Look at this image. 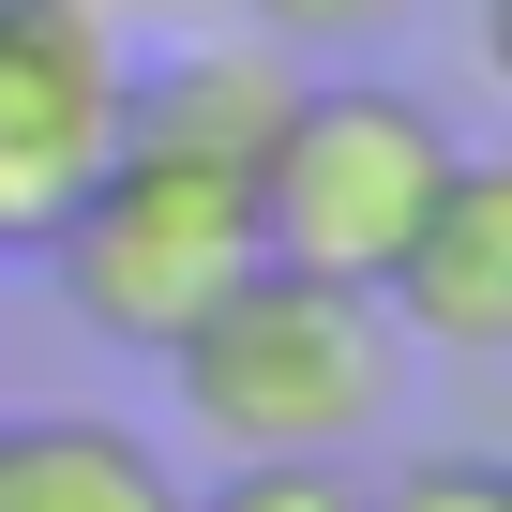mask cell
<instances>
[{
	"label": "cell",
	"mask_w": 512,
	"mask_h": 512,
	"mask_svg": "<svg viewBox=\"0 0 512 512\" xmlns=\"http://www.w3.org/2000/svg\"><path fill=\"white\" fill-rule=\"evenodd\" d=\"M166 392H181V422L211 452H362L407 407V347H392L377 287L256 256V272L166 347Z\"/></svg>",
	"instance_id": "1"
},
{
	"label": "cell",
	"mask_w": 512,
	"mask_h": 512,
	"mask_svg": "<svg viewBox=\"0 0 512 512\" xmlns=\"http://www.w3.org/2000/svg\"><path fill=\"white\" fill-rule=\"evenodd\" d=\"M452 166H467V136L422 91H392V76H302L287 136L256 151V256L332 272V287H377Z\"/></svg>",
	"instance_id": "2"
},
{
	"label": "cell",
	"mask_w": 512,
	"mask_h": 512,
	"mask_svg": "<svg viewBox=\"0 0 512 512\" xmlns=\"http://www.w3.org/2000/svg\"><path fill=\"white\" fill-rule=\"evenodd\" d=\"M46 272H61L76 332L166 362V347L256 272V181H226V166H166V151H106V181L46 226Z\"/></svg>",
	"instance_id": "3"
},
{
	"label": "cell",
	"mask_w": 512,
	"mask_h": 512,
	"mask_svg": "<svg viewBox=\"0 0 512 512\" xmlns=\"http://www.w3.org/2000/svg\"><path fill=\"white\" fill-rule=\"evenodd\" d=\"M121 16L106 0H0V256H46V226L121 151Z\"/></svg>",
	"instance_id": "4"
},
{
	"label": "cell",
	"mask_w": 512,
	"mask_h": 512,
	"mask_svg": "<svg viewBox=\"0 0 512 512\" xmlns=\"http://www.w3.org/2000/svg\"><path fill=\"white\" fill-rule=\"evenodd\" d=\"M287 106H302V46H272V31H196L151 76H121V151L256 181V151L287 136Z\"/></svg>",
	"instance_id": "5"
},
{
	"label": "cell",
	"mask_w": 512,
	"mask_h": 512,
	"mask_svg": "<svg viewBox=\"0 0 512 512\" xmlns=\"http://www.w3.org/2000/svg\"><path fill=\"white\" fill-rule=\"evenodd\" d=\"M377 302H392V332H422L452 362H497L512 347V166L467 151L437 181V211L407 226V256L377 272Z\"/></svg>",
	"instance_id": "6"
},
{
	"label": "cell",
	"mask_w": 512,
	"mask_h": 512,
	"mask_svg": "<svg viewBox=\"0 0 512 512\" xmlns=\"http://www.w3.org/2000/svg\"><path fill=\"white\" fill-rule=\"evenodd\" d=\"M0 512H181V482L151 467L136 422L31 407V422H0Z\"/></svg>",
	"instance_id": "7"
},
{
	"label": "cell",
	"mask_w": 512,
	"mask_h": 512,
	"mask_svg": "<svg viewBox=\"0 0 512 512\" xmlns=\"http://www.w3.org/2000/svg\"><path fill=\"white\" fill-rule=\"evenodd\" d=\"M181 512H362V482H347V452H226V482Z\"/></svg>",
	"instance_id": "8"
},
{
	"label": "cell",
	"mask_w": 512,
	"mask_h": 512,
	"mask_svg": "<svg viewBox=\"0 0 512 512\" xmlns=\"http://www.w3.org/2000/svg\"><path fill=\"white\" fill-rule=\"evenodd\" d=\"M422 16V0H241V31H272V46H317V61H347V46H392Z\"/></svg>",
	"instance_id": "9"
},
{
	"label": "cell",
	"mask_w": 512,
	"mask_h": 512,
	"mask_svg": "<svg viewBox=\"0 0 512 512\" xmlns=\"http://www.w3.org/2000/svg\"><path fill=\"white\" fill-rule=\"evenodd\" d=\"M362 512H512V482H497L482 452H422V467L362 482Z\"/></svg>",
	"instance_id": "10"
}]
</instances>
